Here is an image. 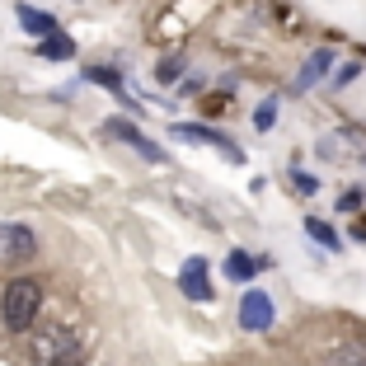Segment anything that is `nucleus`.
<instances>
[{
	"label": "nucleus",
	"mask_w": 366,
	"mask_h": 366,
	"mask_svg": "<svg viewBox=\"0 0 366 366\" xmlns=\"http://www.w3.org/2000/svg\"><path fill=\"white\" fill-rule=\"evenodd\" d=\"M38 310H43V287H38L33 277H14L10 287H5V301H0V320H5V329L29 334L33 324H38Z\"/></svg>",
	"instance_id": "obj_1"
},
{
	"label": "nucleus",
	"mask_w": 366,
	"mask_h": 366,
	"mask_svg": "<svg viewBox=\"0 0 366 366\" xmlns=\"http://www.w3.org/2000/svg\"><path fill=\"white\" fill-rule=\"evenodd\" d=\"M174 137H179V141H193V146H212V151H221L226 160H244L235 141H230L226 132H216V127H193V122H179V127H174Z\"/></svg>",
	"instance_id": "obj_2"
},
{
	"label": "nucleus",
	"mask_w": 366,
	"mask_h": 366,
	"mask_svg": "<svg viewBox=\"0 0 366 366\" xmlns=\"http://www.w3.org/2000/svg\"><path fill=\"white\" fill-rule=\"evenodd\" d=\"M38 357L47 366H80L85 362V352H80V343L71 334H43L38 338Z\"/></svg>",
	"instance_id": "obj_3"
},
{
	"label": "nucleus",
	"mask_w": 366,
	"mask_h": 366,
	"mask_svg": "<svg viewBox=\"0 0 366 366\" xmlns=\"http://www.w3.org/2000/svg\"><path fill=\"white\" fill-rule=\"evenodd\" d=\"M239 329H244V334L272 329V301L263 296V291H249L244 301H239Z\"/></svg>",
	"instance_id": "obj_4"
},
{
	"label": "nucleus",
	"mask_w": 366,
	"mask_h": 366,
	"mask_svg": "<svg viewBox=\"0 0 366 366\" xmlns=\"http://www.w3.org/2000/svg\"><path fill=\"white\" fill-rule=\"evenodd\" d=\"M207 259H188L179 272V291L188 296V301H212V277H207Z\"/></svg>",
	"instance_id": "obj_5"
},
{
	"label": "nucleus",
	"mask_w": 366,
	"mask_h": 366,
	"mask_svg": "<svg viewBox=\"0 0 366 366\" xmlns=\"http://www.w3.org/2000/svg\"><path fill=\"white\" fill-rule=\"evenodd\" d=\"M108 137H118V141H127L132 151H141V155H146V160H151V164H160V160H164V151H160V146H155L151 137H141V132L132 127L127 118H108Z\"/></svg>",
	"instance_id": "obj_6"
},
{
	"label": "nucleus",
	"mask_w": 366,
	"mask_h": 366,
	"mask_svg": "<svg viewBox=\"0 0 366 366\" xmlns=\"http://www.w3.org/2000/svg\"><path fill=\"white\" fill-rule=\"evenodd\" d=\"M329 66H334V52H329V47H320V52H315L310 61L301 66V76H296V89H310L315 80H320L324 71H329Z\"/></svg>",
	"instance_id": "obj_7"
},
{
	"label": "nucleus",
	"mask_w": 366,
	"mask_h": 366,
	"mask_svg": "<svg viewBox=\"0 0 366 366\" xmlns=\"http://www.w3.org/2000/svg\"><path fill=\"white\" fill-rule=\"evenodd\" d=\"M254 272H259V259H254V254H244V249H235V254L226 259V277L230 282H249Z\"/></svg>",
	"instance_id": "obj_8"
},
{
	"label": "nucleus",
	"mask_w": 366,
	"mask_h": 366,
	"mask_svg": "<svg viewBox=\"0 0 366 366\" xmlns=\"http://www.w3.org/2000/svg\"><path fill=\"white\" fill-rule=\"evenodd\" d=\"M38 52H43L47 61H71V56H76V43H71L66 33H52V38H43V47H38Z\"/></svg>",
	"instance_id": "obj_9"
},
{
	"label": "nucleus",
	"mask_w": 366,
	"mask_h": 366,
	"mask_svg": "<svg viewBox=\"0 0 366 366\" xmlns=\"http://www.w3.org/2000/svg\"><path fill=\"white\" fill-rule=\"evenodd\" d=\"M19 24H24V29H29V33H43V38H52V33H56L52 14H38V10H33V5H19Z\"/></svg>",
	"instance_id": "obj_10"
},
{
	"label": "nucleus",
	"mask_w": 366,
	"mask_h": 366,
	"mask_svg": "<svg viewBox=\"0 0 366 366\" xmlns=\"http://www.w3.org/2000/svg\"><path fill=\"white\" fill-rule=\"evenodd\" d=\"M305 230H310V239H320V244H324V249H334V254L343 249V239L334 235V226H324L320 216H310V221H305Z\"/></svg>",
	"instance_id": "obj_11"
},
{
	"label": "nucleus",
	"mask_w": 366,
	"mask_h": 366,
	"mask_svg": "<svg viewBox=\"0 0 366 366\" xmlns=\"http://www.w3.org/2000/svg\"><path fill=\"white\" fill-rule=\"evenodd\" d=\"M85 76L94 80V85H104V89H113V94H122V76H118V71H104V66H89Z\"/></svg>",
	"instance_id": "obj_12"
},
{
	"label": "nucleus",
	"mask_w": 366,
	"mask_h": 366,
	"mask_svg": "<svg viewBox=\"0 0 366 366\" xmlns=\"http://www.w3.org/2000/svg\"><path fill=\"white\" fill-rule=\"evenodd\" d=\"M272 122H277V99H263V104L254 108V127H259V132H272Z\"/></svg>",
	"instance_id": "obj_13"
},
{
	"label": "nucleus",
	"mask_w": 366,
	"mask_h": 366,
	"mask_svg": "<svg viewBox=\"0 0 366 366\" xmlns=\"http://www.w3.org/2000/svg\"><path fill=\"white\" fill-rule=\"evenodd\" d=\"M179 71H183V61H179V56H169V61H160V71H155V76H160L164 85H169V80L179 76Z\"/></svg>",
	"instance_id": "obj_14"
},
{
	"label": "nucleus",
	"mask_w": 366,
	"mask_h": 366,
	"mask_svg": "<svg viewBox=\"0 0 366 366\" xmlns=\"http://www.w3.org/2000/svg\"><path fill=\"white\" fill-rule=\"evenodd\" d=\"M357 207H362V193H357V188H347V193L338 197V212H357Z\"/></svg>",
	"instance_id": "obj_15"
}]
</instances>
